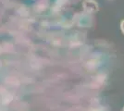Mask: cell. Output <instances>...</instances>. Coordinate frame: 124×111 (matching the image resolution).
Wrapping results in <instances>:
<instances>
[{"instance_id": "6da1fadb", "label": "cell", "mask_w": 124, "mask_h": 111, "mask_svg": "<svg viewBox=\"0 0 124 111\" xmlns=\"http://www.w3.org/2000/svg\"><path fill=\"white\" fill-rule=\"evenodd\" d=\"M83 7L89 13H94L98 10V5L94 0H84L83 2Z\"/></svg>"}, {"instance_id": "7a4b0ae2", "label": "cell", "mask_w": 124, "mask_h": 111, "mask_svg": "<svg viewBox=\"0 0 124 111\" xmlns=\"http://www.w3.org/2000/svg\"><path fill=\"white\" fill-rule=\"evenodd\" d=\"M120 29H121L122 32L124 33V20L121 21V22H120Z\"/></svg>"}, {"instance_id": "3957f363", "label": "cell", "mask_w": 124, "mask_h": 111, "mask_svg": "<svg viewBox=\"0 0 124 111\" xmlns=\"http://www.w3.org/2000/svg\"><path fill=\"white\" fill-rule=\"evenodd\" d=\"M122 111H124V107H123V109H122Z\"/></svg>"}]
</instances>
